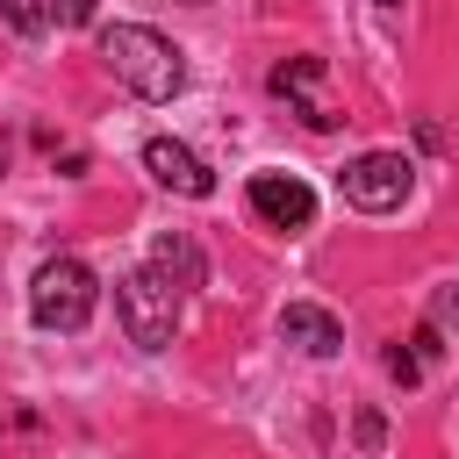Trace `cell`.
Listing matches in <instances>:
<instances>
[{
  "label": "cell",
  "instance_id": "7a4b0ae2",
  "mask_svg": "<svg viewBox=\"0 0 459 459\" xmlns=\"http://www.w3.org/2000/svg\"><path fill=\"white\" fill-rule=\"evenodd\" d=\"M93 301H100V280H93L86 258H43L36 280H29V316L43 330H86Z\"/></svg>",
  "mask_w": 459,
  "mask_h": 459
},
{
  "label": "cell",
  "instance_id": "8fae6325",
  "mask_svg": "<svg viewBox=\"0 0 459 459\" xmlns=\"http://www.w3.org/2000/svg\"><path fill=\"white\" fill-rule=\"evenodd\" d=\"M387 373H394V380H402V387H416V380H423V359H416V351H402V344H394V351H387Z\"/></svg>",
  "mask_w": 459,
  "mask_h": 459
},
{
  "label": "cell",
  "instance_id": "30bf717a",
  "mask_svg": "<svg viewBox=\"0 0 459 459\" xmlns=\"http://www.w3.org/2000/svg\"><path fill=\"white\" fill-rule=\"evenodd\" d=\"M0 22L14 36H43L50 29V0H0Z\"/></svg>",
  "mask_w": 459,
  "mask_h": 459
},
{
  "label": "cell",
  "instance_id": "5b68a950",
  "mask_svg": "<svg viewBox=\"0 0 459 459\" xmlns=\"http://www.w3.org/2000/svg\"><path fill=\"white\" fill-rule=\"evenodd\" d=\"M265 86H273V93H280L308 129H337V122H344V115L330 108V93H323V57H280Z\"/></svg>",
  "mask_w": 459,
  "mask_h": 459
},
{
  "label": "cell",
  "instance_id": "6da1fadb",
  "mask_svg": "<svg viewBox=\"0 0 459 459\" xmlns=\"http://www.w3.org/2000/svg\"><path fill=\"white\" fill-rule=\"evenodd\" d=\"M100 65H108L136 100H172V93L186 86V57H179V43H165V36L143 29V22H115V29H100Z\"/></svg>",
  "mask_w": 459,
  "mask_h": 459
},
{
  "label": "cell",
  "instance_id": "5bb4252c",
  "mask_svg": "<svg viewBox=\"0 0 459 459\" xmlns=\"http://www.w3.org/2000/svg\"><path fill=\"white\" fill-rule=\"evenodd\" d=\"M380 7H402V0H380Z\"/></svg>",
  "mask_w": 459,
  "mask_h": 459
},
{
  "label": "cell",
  "instance_id": "3957f363",
  "mask_svg": "<svg viewBox=\"0 0 459 459\" xmlns=\"http://www.w3.org/2000/svg\"><path fill=\"white\" fill-rule=\"evenodd\" d=\"M115 316H122V330H129L136 351H165L172 330H179V287L143 265V273L115 280Z\"/></svg>",
  "mask_w": 459,
  "mask_h": 459
},
{
  "label": "cell",
  "instance_id": "4fadbf2b",
  "mask_svg": "<svg viewBox=\"0 0 459 459\" xmlns=\"http://www.w3.org/2000/svg\"><path fill=\"white\" fill-rule=\"evenodd\" d=\"M380 437H387V430H380V416H373V409H359V445H366V452H380Z\"/></svg>",
  "mask_w": 459,
  "mask_h": 459
},
{
  "label": "cell",
  "instance_id": "52a82bcc",
  "mask_svg": "<svg viewBox=\"0 0 459 459\" xmlns=\"http://www.w3.org/2000/svg\"><path fill=\"white\" fill-rule=\"evenodd\" d=\"M143 172H151L165 194H186V201H208V194H215V172H208L186 143H172V136H151V143H143Z\"/></svg>",
  "mask_w": 459,
  "mask_h": 459
},
{
  "label": "cell",
  "instance_id": "9c48e42d",
  "mask_svg": "<svg viewBox=\"0 0 459 459\" xmlns=\"http://www.w3.org/2000/svg\"><path fill=\"white\" fill-rule=\"evenodd\" d=\"M151 273H158V280H172V287L186 294V287H201V280H208V258H201V244H194L186 230H165V237L151 244Z\"/></svg>",
  "mask_w": 459,
  "mask_h": 459
},
{
  "label": "cell",
  "instance_id": "7c38bea8",
  "mask_svg": "<svg viewBox=\"0 0 459 459\" xmlns=\"http://www.w3.org/2000/svg\"><path fill=\"white\" fill-rule=\"evenodd\" d=\"M93 7H100V0H50V14H57L65 29H86V22H93Z\"/></svg>",
  "mask_w": 459,
  "mask_h": 459
},
{
  "label": "cell",
  "instance_id": "ba28073f",
  "mask_svg": "<svg viewBox=\"0 0 459 459\" xmlns=\"http://www.w3.org/2000/svg\"><path fill=\"white\" fill-rule=\"evenodd\" d=\"M280 337L301 344L308 359H337V351H344V323H337L330 308H316V301H287V308H280Z\"/></svg>",
  "mask_w": 459,
  "mask_h": 459
},
{
  "label": "cell",
  "instance_id": "9a60e30c",
  "mask_svg": "<svg viewBox=\"0 0 459 459\" xmlns=\"http://www.w3.org/2000/svg\"><path fill=\"white\" fill-rule=\"evenodd\" d=\"M0 165H7V158H0Z\"/></svg>",
  "mask_w": 459,
  "mask_h": 459
},
{
  "label": "cell",
  "instance_id": "8992f818",
  "mask_svg": "<svg viewBox=\"0 0 459 459\" xmlns=\"http://www.w3.org/2000/svg\"><path fill=\"white\" fill-rule=\"evenodd\" d=\"M244 201H251V215L273 222V230H308V222H316V194H308L294 172H251Z\"/></svg>",
  "mask_w": 459,
  "mask_h": 459
},
{
  "label": "cell",
  "instance_id": "277c9868",
  "mask_svg": "<svg viewBox=\"0 0 459 459\" xmlns=\"http://www.w3.org/2000/svg\"><path fill=\"white\" fill-rule=\"evenodd\" d=\"M409 186H416V165H409L402 151H366V158H351V165L337 172V194H344L351 208H366V215L402 208Z\"/></svg>",
  "mask_w": 459,
  "mask_h": 459
}]
</instances>
